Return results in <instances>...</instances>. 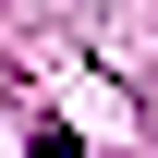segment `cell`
<instances>
[{
	"instance_id": "cell-1",
	"label": "cell",
	"mask_w": 158,
	"mask_h": 158,
	"mask_svg": "<svg viewBox=\"0 0 158 158\" xmlns=\"http://www.w3.org/2000/svg\"><path fill=\"white\" fill-rule=\"evenodd\" d=\"M24 158H85V146L61 134V122H37V146H24Z\"/></svg>"
}]
</instances>
